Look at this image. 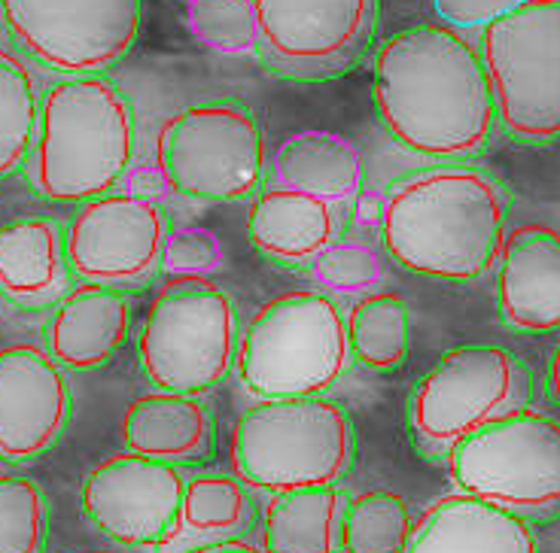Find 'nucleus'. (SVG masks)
Listing matches in <instances>:
<instances>
[{
  "mask_svg": "<svg viewBox=\"0 0 560 553\" xmlns=\"http://www.w3.org/2000/svg\"><path fill=\"white\" fill-rule=\"evenodd\" d=\"M372 95L393 143L433 162L472 158L497 125L481 56L451 25H415L384 40Z\"/></svg>",
  "mask_w": 560,
  "mask_h": 553,
  "instance_id": "obj_1",
  "label": "nucleus"
},
{
  "mask_svg": "<svg viewBox=\"0 0 560 553\" xmlns=\"http://www.w3.org/2000/svg\"><path fill=\"white\" fill-rule=\"evenodd\" d=\"M509 195L488 170L439 162L402 174L381 201V240L396 264L448 283L485 276L503 252Z\"/></svg>",
  "mask_w": 560,
  "mask_h": 553,
  "instance_id": "obj_2",
  "label": "nucleus"
},
{
  "mask_svg": "<svg viewBox=\"0 0 560 553\" xmlns=\"http://www.w3.org/2000/svg\"><path fill=\"white\" fill-rule=\"evenodd\" d=\"M131 158L135 113L119 85L104 73L49 85L28 155L34 192L58 204H85L113 192Z\"/></svg>",
  "mask_w": 560,
  "mask_h": 553,
  "instance_id": "obj_3",
  "label": "nucleus"
},
{
  "mask_svg": "<svg viewBox=\"0 0 560 553\" xmlns=\"http://www.w3.org/2000/svg\"><path fill=\"white\" fill-rule=\"evenodd\" d=\"M353 459V423L336 399L293 396L250 404L232 432V469L259 493L338 484Z\"/></svg>",
  "mask_w": 560,
  "mask_h": 553,
  "instance_id": "obj_4",
  "label": "nucleus"
},
{
  "mask_svg": "<svg viewBox=\"0 0 560 553\" xmlns=\"http://www.w3.org/2000/svg\"><path fill=\"white\" fill-rule=\"evenodd\" d=\"M348 319L329 292L271 298L238 341V377L256 399L326 396L350 365Z\"/></svg>",
  "mask_w": 560,
  "mask_h": 553,
  "instance_id": "obj_5",
  "label": "nucleus"
},
{
  "mask_svg": "<svg viewBox=\"0 0 560 553\" xmlns=\"http://www.w3.org/2000/svg\"><path fill=\"white\" fill-rule=\"evenodd\" d=\"M238 341V307L220 283L171 276L140 326V368L155 389L201 396L232 374Z\"/></svg>",
  "mask_w": 560,
  "mask_h": 553,
  "instance_id": "obj_6",
  "label": "nucleus"
},
{
  "mask_svg": "<svg viewBox=\"0 0 560 553\" xmlns=\"http://www.w3.org/2000/svg\"><path fill=\"white\" fill-rule=\"evenodd\" d=\"M159 170L180 198L217 204L253 198L268 174L262 128L241 101H198L162 128Z\"/></svg>",
  "mask_w": 560,
  "mask_h": 553,
  "instance_id": "obj_7",
  "label": "nucleus"
},
{
  "mask_svg": "<svg viewBox=\"0 0 560 553\" xmlns=\"http://www.w3.org/2000/svg\"><path fill=\"white\" fill-rule=\"evenodd\" d=\"M497 119L512 138H560V0H527L481 28Z\"/></svg>",
  "mask_w": 560,
  "mask_h": 553,
  "instance_id": "obj_8",
  "label": "nucleus"
},
{
  "mask_svg": "<svg viewBox=\"0 0 560 553\" xmlns=\"http://www.w3.org/2000/svg\"><path fill=\"white\" fill-rule=\"evenodd\" d=\"M451 474L463 493L505 511H560V420L524 404L493 416L451 450Z\"/></svg>",
  "mask_w": 560,
  "mask_h": 553,
  "instance_id": "obj_9",
  "label": "nucleus"
},
{
  "mask_svg": "<svg viewBox=\"0 0 560 553\" xmlns=\"http://www.w3.org/2000/svg\"><path fill=\"white\" fill-rule=\"evenodd\" d=\"M143 0H0L10 40L61 77H95L138 43Z\"/></svg>",
  "mask_w": 560,
  "mask_h": 553,
  "instance_id": "obj_10",
  "label": "nucleus"
},
{
  "mask_svg": "<svg viewBox=\"0 0 560 553\" xmlns=\"http://www.w3.org/2000/svg\"><path fill=\"white\" fill-rule=\"evenodd\" d=\"M527 401V372L505 346L463 344L411 392L408 420L427 450H454L493 416Z\"/></svg>",
  "mask_w": 560,
  "mask_h": 553,
  "instance_id": "obj_11",
  "label": "nucleus"
},
{
  "mask_svg": "<svg viewBox=\"0 0 560 553\" xmlns=\"http://www.w3.org/2000/svg\"><path fill=\"white\" fill-rule=\"evenodd\" d=\"M168 213L135 192H107L73 213L65 249L73 276L107 286H140L162 271Z\"/></svg>",
  "mask_w": 560,
  "mask_h": 553,
  "instance_id": "obj_12",
  "label": "nucleus"
},
{
  "mask_svg": "<svg viewBox=\"0 0 560 553\" xmlns=\"http://www.w3.org/2000/svg\"><path fill=\"white\" fill-rule=\"evenodd\" d=\"M259 56L280 73L329 77L353 64L378 22V0H253Z\"/></svg>",
  "mask_w": 560,
  "mask_h": 553,
  "instance_id": "obj_13",
  "label": "nucleus"
},
{
  "mask_svg": "<svg viewBox=\"0 0 560 553\" xmlns=\"http://www.w3.org/2000/svg\"><path fill=\"white\" fill-rule=\"evenodd\" d=\"M180 469L143 454H113L85 474L83 511L101 532L128 548H162L180 514Z\"/></svg>",
  "mask_w": 560,
  "mask_h": 553,
  "instance_id": "obj_14",
  "label": "nucleus"
},
{
  "mask_svg": "<svg viewBox=\"0 0 560 553\" xmlns=\"http://www.w3.org/2000/svg\"><path fill=\"white\" fill-rule=\"evenodd\" d=\"M70 384L46 350H0V459L25 462L46 454L70 420Z\"/></svg>",
  "mask_w": 560,
  "mask_h": 553,
  "instance_id": "obj_15",
  "label": "nucleus"
},
{
  "mask_svg": "<svg viewBox=\"0 0 560 553\" xmlns=\"http://www.w3.org/2000/svg\"><path fill=\"white\" fill-rule=\"evenodd\" d=\"M497 302L505 326L518 332L560 329V235L527 225L503 244Z\"/></svg>",
  "mask_w": 560,
  "mask_h": 553,
  "instance_id": "obj_16",
  "label": "nucleus"
},
{
  "mask_svg": "<svg viewBox=\"0 0 560 553\" xmlns=\"http://www.w3.org/2000/svg\"><path fill=\"white\" fill-rule=\"evenodd\" d=\"M406 553H536V532L524 514L457 493L423 511Z\"/></svg>",
  "mask_w": 560,
  "mask_h": 553,
  "instance_id": "obj_17",
  "label": "nucleus"
},
{
  "mask_svg": "<svg viewBox=\"0 0 560 553\" xmlns=\"http://www.w3.org/2000/svg\"><path fill=\"white\" fill-rule=\"evenodd\" d=\"M131 305L119 286L83 280L61 295L46 322V353L65 368H98L126 344Z\"/></svg>",
  "mask_w": 560,
  "mask_h": 553,
  "instance_id": "obj_18",
  "label": "nucleus"
},
{
  "mask_svg": "<svg viewBox=\"0 0 560 553\" xmlns=\"http://www.w3.org/2000/svg\"><path fill=\"white\" fill-rule=\"evenodd\" d=\"M341 208L320 195L268 183L253 195L247 235L262 256L283 264H311L341 237Z\"/></svg>",
  "mask_w": 560,
  "mask_h": 553,
  "instance_id": "obj_19",
  "label": "nucleus"
},
{
  "mask_svg": "<svg viewBox=\"0 0 560 553\" xmlns=\"http://www.w3.org/2000/svg\"><path fill=\"white\" fill-rule=\"evenodd\" d=\"M65 235L46 216H19L0 225V295L22 307L58 305L70 290Z\"/></svg>",
  "mask_w": 560,
  "mask_h": 553,
  "instance_id": "obj_20",
  "label": "nucleus"
},
{
  "mask_svg": "<svg viewBox=\"0 0 560 553\" xmlns=\"http://www.w3.org/2000/svg\"><path fill=\"white\" fill-rule=\"evenodd\" d=\"M268 180L345 210L363 195V153L336 131H295L268 155Z\"/></svg>",
  "mask_w": 560,
  "mask_h": 553,
  "instance_id": "obj_21",
  "label": "nucleus"
},
{
  "mask_svg": "<svg viewBox=\"0 0 560 553\" xmlns=\"http://www.w3.org/2000/svg\"><path fill=\"white\" fill-rule=\"evenodd\" d=\"M122 438L135 454L180 466L213 450V416L196 396L155 389L128 404Z\"/></svg>",
  "mask_w": 560,
  "mask_h": 553,
  "instance_id": "obj_22",
  "label": "nucleus"
},
{
  "mask_svg": "<svg viewBox=\"0 0 560 553\" xmlns=\"http://www.w3.org/2000/svg\"><path fill=\"white\" fill-rule=\"evenodd\" d=\"M345 505V490L336 484L275 493L262 511V548L266 553H336Z\"/></svg>",
  "mask_w": 560,
  "mask_h": 553,
  "instance_id": "obj_23",
  "label": "nucleus"
},
{
  "mask_svg": "<svg viewBox=\"0 0 560 553\" xmlns=\"http://www.w3.org/2000/svg\"><path fill=\"white\" fill-rule=\"evenodd\" d=\"M250 496L238 478L198 474L186 481L177 523L155 553H189L213 541L238 539V532L250 526Z\"/></svg>",
  "mask_w": 560,
  "mask_h": 553,
  "instance_id": "obj_24",
  "label": "nucleus"
},
{
  "mask_svg": "<svg viewBox=\"0 0 560 553\" xmlns=\"http://www.w3.org/2000/svg\"><path fill=\"white\" fill-rule=\"evenodd\" d=\"M345 319L350 356L360 365L372 372H390L406 362L411 344V314L399 292L375 290L360 295Z\"/></svg>",
  "mask_w": 560,
  "mask_h": 553,
  "instance_id": "obj_25",
  "label": "nucleus"
},
{
  "mask_svg": "<svg viewBox=\"0 0 560 553\" xmlns=\"http://www.w3.org/2000/svg\"><path fill=\"white\" fill-rule=\"evenodd\" d=\"M411 529L415 520L402 498L369 490L345 505L338 544L345 553H406Z\"/></svg>",
  "mask_w": 560,
  "mask_h": 553,
  "instance_id": "obj_26",
  "label": "nucleus"
},
{
  "mask_svg": "<svg viewBox=\"0 0 560 553\" xmlns=\"http://www.w3.org/2000/svg\"><path fill=\"white\" fill-rule=\"evenodd\" d=\"M40 101L31 73L0 52V180L28 165L37 138Z\"/></svg>",
  "mask_w": 560,
  "mask_h": 553,
  "instance_id": "obj_27",
  "label": "nucleus"
},
{
  "mask_svg": "<svg viewBox=\"0 0 560 553\" xmlns=\"http://www.w3.org/2000/svg\"><path fill=\"white\" fill-rule=\"evenodd\" d=\"M186 25L210 52L229 58L259 52L253 0H186Z\"/></svg>",
  "mask_w": 560,
  "mask_h": 553,
  "instance_id": "obj_28",
  "label": "nucleus"
},
{
  "mask_svg": "<svg viewBox=\"0 0 560 553\" xmlns=\"http://www.w3.org/2000/svg\"><path fill=\"white\" fill-rule=\"evenodd\" d=\"M49 523L46 493L22 474H0V553H40Z\"/></svg>",
  "mask_w": 560,
  "mask_h": 553,
  "instance_id": "obj_29",
  "label": "nucleus"
},
{
  "mask_svg": "<svg viewBox=\"0 0 560 553\" xmlns=\"http://www.w3.org/2000/svg\"><path fill=\"white\" fill-rule=\"evenodd\" d=\"M308 268L320 286L336 295H353V298L375 292L384 280V262H381L378 249L360 237H338Z\"/></svg>",
  "mask_w": 560,
  "mask_h": 553,
  "instance_id": "obj_30",
  "label": "nucleus"
},
{
  "mask_svg": "<svg viewBox=\"0 0 560 553\" xmlns=\"http://www.w3.org/2000/svg\"><path fill=\"white\" fill-rule=\"evenodd\" d=\"M223 264V244L208 228H171L162 249V271L171 276H208Z\"/></svg>",
  "mask_w": 560,
  "mask_h": 553,
  "instance_id": "obj_31",
  "label": "nucleus"
},
{
  "mask_svg": "<svg viewBox=\"0 0 560 553\" xmlns=\"http://www.w3.org/2000/svg\"><path fill=\"white\" fill-rule=\"evenodd\" d=\"M527 0H435V13L451 28H488L490 22L518 10Z\"/></svg>",
  "mask_w": 560,
  "mask_h": 553,
  "instance_id": "obj_32",
  "label": "nucleus"
},
{
  "mask_svg": "<svg viewBox=\"0 0 560 553\" xmlns=\"http://www.w3.org/2000/svg\"><path fill=\"white\" fill-rule=\"evenodd\" d=\"M189 553H259L253 544L241 539H225V541H213V544H205V548H196Z\"/></svg>",
  "mask_w": 560,
  "mask_h": 553,
  "instance_id": "obj_33",
  "label": "nucleus"
},
{
  "mask_svg": "<svg viewBox=\"0 0 560 553\" xmlns=\"http://www.w3.org/2000/svg\"><path fill=\"white\" fill-rule=\"evenodd\" d=\"M548 392H551V399L560 404V344L555 346L551 362H548Z\"/></svg>",
  "mask_w": 560,
  "mask_h": 553,
  "instance_id": "obj_34",
  "label": "nucleus"
},
{
  "mask_svg": "<svg viewBox=\"0 0 560 553\" xmlns=\"http://www.w3.org/2000/svg\"><path fill=\"white\" fill-rule=\"evenodd\" d=\"M85 553H110V551H85Z\"/></svg>",
  "mask_w": 560,
  "mask_h": 553,
  "instance_id": "obj_35",
  "label": "nucleus"
}]
</instances>
